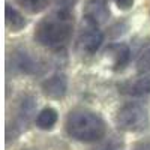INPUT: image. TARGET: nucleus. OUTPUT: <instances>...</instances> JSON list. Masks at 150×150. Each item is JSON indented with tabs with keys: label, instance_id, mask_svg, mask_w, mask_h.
<instances>
[{
	"label": "nucleus",
	"instance_id": "ddd939ff",
	"mask_svg": "<svg viewBox=\"0 0 150 150\" xmlns=\"http://www.w3.org/2000/svg\"><path fill=\"white\" fill-rule=\"evenodd\" d=\"M92 150H125V140L120 135L112 134V135L107 137V138L104 137L99 141V144Z\"/></svg>",
	"mask_w": 150,
	"mask_h": 150
},
{
	"label": "nucleus",
	"instance_id": "f8f14e48",
	"mask_svg": "<svg viewBox=\"0 0 150 150\" xmlns=\"http://www.w3.org/2000/svg\"><path fill=\"white\" fill-rule=\"evenodd\" d=\"M59 120V114H57V111L51 107H47L44 108L39 114H38L36 117V126L42 129V131H51L54 126H56V123Z\"/></svg>",
	"mask_w": 150,
	"mask_h": 150
},
{
	"label": "nucleus",
	"instance_id": "f03ea898",
	"mask_svg": "<svg viewBox=\"0 0 150 150\" xmlns=\"http://www.w3.org/2000/svg\"><path fill=\"white\" fill-rule=\"evenodd\" d=\"M66 134L80 143H98L107 134L105 120L89 110L71 111L66 117Z\"/></svg>",
	"mask_w": 150,
	"mask_h": 150
},
{
	"label": "nucleus",
	"instance_id": "39448f33",
	"mask_svg": "<svg viewBox=\"0 0 150 150\" xmlns=\"http://www.w3.org/2000/svg\"><path fill=\"white\" fill-rule=\"evenodd\" d=\"M104 42V33L99 30V24L84 17L77 38V50L83 56L95 54Z\"/></svg>",
	"mask_w": 150,
	"mask_h": 150
},
{
	"label": "nucleus",
	"instance_id": "423d86ee",
	"mask_svg": "<svg viewBox=\"0 0 150 150\" xmlns=\"http://www.w3.org/2000/svg\"><path fill=\"white\" fill-rule=\"evenodd\" d=\"M17 74H35L38 72V62L23 48H15L8 56V69Z\"/></svg>",
	"mask_w": 150,
	"mask_h": 150
},
{
	"label": "nucleus",
	"instance_id": "1a4fd4ad",
	"mask_svg": "<svg viewBox=\"0 0 150 150\" xmlns=\"http://www.w3.org/2000/svg\"><path fill=\"white\" fill-rule=\"evenodd\" d=\"M107 54L112 59V68L114 69H123L128 65L131 57V48L126 44H112L108 47Z\"/></svg>",
	"mask_w": 150,
	"mask_h": 150
},
{
	"label": "nucleus",
	"instance_id": "2eb2a0df",
	"mask_svg": "<svg viewBox=\"0 0 150 150\" xmlns=\"http://www.w3.org/2000/svg\"><path fill=\"white\" fill-rule=\"evenodd\" d=\"M137 71H138V74L150 72V45L141 53V56L137 60Z\"/></svg>",
	"mask_w": 150,
	"mask_h": 150
},
{
	"label": "nucleus",
	"instance_id": "9b49d317",
	"mask_svg": "<svg viewBox=\"0 0 150 150\" xmlns=\"http://www.w3.org/2000/svg\"><path fill=\"white\" fill-rule=\"evenodd\" d=\"M5 18H6L8 29H11L12 32H20L27 26V20L15 8H12L9 3H6V6H5Z\"/></svg>",
	"mask_w": 150,
	"mask_h": 150
},
{
	"label": "nucleus",
	"instance_id": "6e6552de",
	"mask_svg": "<svg viewBox=\"0 0 150 150\" xmlns=\"http://www.w3.org/2000/svg\"><path fill=\"white\" fill-rule=\"evenodd\" d=\"M84 17L93 20L98 24H104L110 18L108 0H86Z\"/></svg>",
	"mask_w": 150,
	"mask_h": 150
},
{
	"label": "nucleus",
	"instance_id": "dca6fc26",
	"mask_svg": "<svg viewBox=\"0 0 150 150\" xmlns=\"http://www.w3.org/2000/svg\"><path fill=\"white\" fill-rule=\"evenodd\" d=\"M114 2H116V5H117L119 9L128 11V9H131V8L134 6V2H135V0H114Z\"/></svg>",
	"mask_w": 150,
	"mask_h": 150
},
{
	"label": "nucleus",
	"instance_id": "4468645a",
	"mask_svg": "<svg viewBox=\"0 0 150 150\" xmlns=\"http://www.w3.org/2000/svg\"><path fill=\"white\" fill-rule=\"evenodd\" d=\"M17 3L30 14H39L48 6L50 0H17Z\"/></svg>",
	"mask_w": 150,
	"mask_h": 150
},
{
	"label": "nucleus",
	"instance_id": "f257e3e1",
	"mask_svg": "<svg viewBox=\"0 0 150 150\" xmlns=\"http://www.w3.org/2000/svg\"><path fill=\"white\" fill-rule=\"evenodd\" d=\"M74 30V15L68 8H57L36 26L35 41L45 48H60L69 42Z\"/></svg>",
	"mask_w": 150,
	"mask_h": 150
},
{
	"label": "nucleus",
	"instance_id": "9d476101",
	"mask_svg": "<svg viewBox=\"0 0 150 150\" xmlns=\"http://www.w3.org/2000/svg\"><path fill=\"white\" fill-rule=\"evenodd\" d=\"M122 92L131 95V96H143L150 93V72L149 74H143V77L137 78L134 81H128L122 84Z\"/></svg>",
	"mask_w": 150,
	"mask_h": 150
},
{
	"label": "nucleus",
	"instance_id": "20e7f679",
	"mask_svg": "<svg viewBox=\"0 0 150 150\" xmlns=\"http://www.w3.org/2000/svg\"><path fill=\"white\" fill-rule=\"evenodd\" d=\"M35 107H36V102L32 95H24L18 101V105L15 107V114L12 116V120L8 122V126H6L8 144L11 141L17 140V137H20L27 129L29 123L32 120V116L35 112Z\"/></svg>",
	"mask_w": 150,
	"mask_h": 150
},
{
	"label": "nucleus",
	"instance_id": "f3484780",
	"mask_svg": "<svg viewBox=\"0 0 150 150\" xmlns=\"http://www.w3.org/2000/svg\"><path fill=\"white\" fill-rule=\"evenodd\" d=\"M23 150H29V149H23Z\"/></svg>",
	"mask_w": 150,
	"mask_h": 150
},
{
	"label": "nucleus",
	"instance_id": "7ed1b4c3",
	"mask_svg": "<svg viewBox=\"0 0 150 150\" xmlns=\"http://www.w3.org/2000/svg\"><path fill=\"white\" fill-rule=\"evenodd\" d=\"M116 125L122 131L128 132H141L146 131L150 125L149 111L146 107L137 102L125 104L119 108L116 114Z\"/></svg>",
	"mask_w": 150,
	"mask_h": 150
},
{
	"label": "nucleus",
	"instance_id": "0eeeda50",
	"mask_svg": "<svg viewBox=\"0 0 150 150\" xmlns=\"http://www.w3.org/2000/svg\"><path fill=\"white\" fill-rule=\"evenodd\" d=\"M42 92L51 99H62L68 92V77L65 74H54L42 83Z\"/></svg>",
	"mask_w": 150,
	"mask_h": 150
}]
</instances>
